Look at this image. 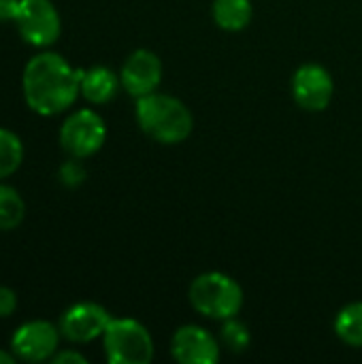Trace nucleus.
<instances>
[{
  "mask_svg": "<svg viewBox=\"0 0 362 364\" xmlns=\"http://www.w3.org/2000/svg\"><path fill=\"white\" fill-rule=\"evenodd\" d=\"M81 75L83 70L73 68L60 53H36L21 75L26 105L43 117L64 113L75 105L81 92Z\"/></svg>",
  "mask_w": 362,
  "mask_h": 364,
  "instance_id": "f257e3e1",
  "label": "nucleus"
},
{
  "mask_svg": "<svg viewBox=\"0 0 362 364\" xmlns=\"http://www.w3.org/2000/svg\"><path fill=\"white\" fill-rule=\"evenodd\" d=\"M137 122L149 139L162 145L183 143L194 128L190 109L179 98L158 92L137 98Z\"/></svg>",
  "mask_w": 362,
  "mask_h": 364,
  "instance_id": "f03ea898",
  "label": "nucleus"
},
{
  "mask_svg": "<svg viewBox=\"0 0 362 364\" xmlns=\"http://www.w3.org/2000/svg\"><path fill=\"white\" fill-rule=\"evenodd\" d=\"M190 305L205 318L211 320H228L235 318L243 307V290L241 286L224 273L209 271L198 275L190 284L188 292Z\"/></svg>",
  "mask_w": 362,
  "mask_h": 364,
  "instance_id": "7ed1b4c3",
  "label": "nucleus"
},
{
  "mask_svg": "<svg viewBox=\"0 0 362 364\" xmlns=\"http://www.w3.org/2000/svg\"><path fill=\"white\" fill-rule=\"evenodd\" d=\"M102 346L111 364H149L154 358L149 331L130 318H113L102 335Z\"/></svg>",
  "mask_w": 362,
  "mask_h": 364,
  "instance_id": "20e7f679",
  "label": "nucleus"
},
{
  "mask_svg": "<svg viewBox=\"0 0 362 364\" xmlns=\"http://www.w3.org/2000/svg\"><path fill=\"white\" fill-rule=\"evenodd\" d=\"M107 141L105 119L92 109H79L70 113L60 128V145L62 149L77 160L90 158Z\"/></svg>",
  "mask_w": 362,
  "mask_h": 364,
  "instance_id": "39448f33",
  "label": "nucleus"
},
{
  "mask_svg": "<svg viewBox=\"0 0 362 364\" xmlns=\"http://www.w3.org/2000/svg\"><path fill=\"white\" fill-rule=\"evenodd\" d=\"M15 26L21 38L34 47H51L62 34V19L51 0H19Z\"/></svg>",
  "mask_w": 362,
  "mask_h": 364,
  "instance_id": "423d86ee",
  "label": "nucleus"
},
{
  "mask_svg": "<svg viewBox=\"0 0 362 364\" xmlns=\"http://www.w3.org/2000/svg\"><path fill=\"white\" fill-rule=\"evenodd\" d=\"M60 326L45 320H32L21 324L11 337V352L21 363L51 360L60 348Z\"/></svg>",
  "mask_w": 362,
  "mask_h": 364,
  "instance_id": "0eeeda50",
  "label": "nucleus"
},
{
  "mask_svg": "<svg viewBox=\"0 0 362 364\" xmlns=\"http://www.w3.org/2000/svg\"><path fill=\"white\" fill-rule=\"evenodd\" d=\"M335 94V83L331 73L320 64H303L292 77V96L297 105L305 111H324Z\"/></svg>",
  "mask_w": 362,
  "mask_h": 364,
  "instance_id": "6e6552de",
  "label": "nucleus"
},
{
  "mask_svg": "<svg viewBox=\"0 0 362 364\" xmlns=\"http://www.w3.org/2000/svg\"><path fill=\"white\" fill-rule=\"evenodd\" d=\"M113 318L98 303H77L60 318V333L70 343H90L105 335Z\"/></svg>",
  "mask_w": 362,
  "mask_h": 364,
  "instance_id": "1a4fd4ad",
  "label": "nucleus"
},
{
  "mask_svg": "<svg viewBox=\"0 0 362 364\" xmlns=\"http://www.w3.org/2000/svg\"><path fill=\"white\" fill-rule=\"evenodd\" d=\"M119 81H122V87L132 98H143L147 94H154L162 81L160 58L149 49L132 51L122 66Z\"/></svg>",
  "mask_w": 362,
  "mask_h": 364,
  "instance_id": "9d476101",
  "label": "nucleus"
},
{
  "mask_svg": "<svg viewBox=\"0 0 362 364\" xmlns=\"http://www.w3.org/2000/svg\"><path fill=\"white\" fill-rule=\"evenodd\" d=\"M171 354L181 364H215L220 360V343L203 326H181L173 335Z\"/></svg>",
  "mask_w": 362,
  "mask_h": 364,
  "instance_id": "9b49d317",
  "label": "nucleus"
},
{
  "mask_svg": "<svg viewBox=\"0 0 362 364\" xmlns=\"http://www.w3.org/2000/svg\"><path fill=\"white\" fill-rule=\"evenodd\" d=\"M119 77L107 66H92L81 75V94L92 105H107L115 98Z\"/></svg>",
  "mask_w": 362,
  "mask_h": 364,
  "instance_id": "f8f14e48",
  "label": "nucleus"
},
{
  "mask_svg": "<svg viewBox=\"0 0 362 364\" xmlns=\"http://www.w3.org/2000/svg\"><path fill=\"white\" fill-rule=\"evenodd\" d=\"M254 9L250 0H213V19L226 32H239L252 21Z\"/></svg>",
  "mask_w": 362,
  "mask_h": 364,
  "instance_id": "ddd939ff",
  "label": "nucleus"
},
{
  "mask_svg": "<svg viewBox=\"0 0 362 364\" xmlns=\"http://www.w3.org/2000/svg\"><path fill=\"white\" fill-rule=\"evenodd\" d=\"M335 335L350 348H362V303H350L337 314Z\"/></svg>",
  "mask_w": 362,
  "mask_h": 364,
  "instance_id": "4468645a",
  "label": "nucleus"
},
{
  "mask_svg": "<svg viewBox=\"0 0 362 364\" xmlns=\"http://www.w3.org/2000/svg\"><path fill=\"white\" fill-rule=\"evenodd\" d=\"M26 218V203L21 194L11 188L0 183V230H15Z\"/></svg>",
  "mask_w": 362,
  "mask_h": 364,
  "instance_id": "2eb2a0df",
  "label": "nucleus"
},
{
  "mask_svg": "<svg viewBox=\"0 0 362 364\" xmlns=\"http://www.w3.org/2000/svg\"><path fill=\"white\" fill-rule=\"evenodd\" d=\"M21 160H23L21 139L11 130L0 128V181L11 177L21 166Z\"/></svg>",
  "mask_w": 362,
  "mask_h": 364,
  "instance_id": "dca6fc26",
  "label": "nucleus"
},
{
  "mask_svg": "<svg viewBox=\"0 0 362 364\" xmlns=\"http://www.w3.org/2000/svg\"><path fill=\"white\" fill-rule=\"evenodd\" d=\"M220 337H222L224 348H226L228 352H233V354L245 352V350L250 348V343H252V335H250L247 326H245L243 322H239L237 316L224 320V326H222Z\"/></svg>",
  "mask_w": 362,
  "mask_h": 364,
  "instance_id": "f3484780",
  "label": "nucleus"
},
{
  "mask_svg": "<svg viewBox=\"0 0 362 364\" xmlns=\"http://www.w3.org/2000/svg\"><path fill=\"white\" fill-rule=\"evenodd\" d=\"M58 177L66 188H77V186H81L85 181V168L77 158H70L68 162H64L60 166Z\"/></svg>",
  "mask_w": 362,
  "mask_h": 364,
  "instance_id": "a211bd4d",
  "label": "nucleus"
},
{
  "mask_svg": "<svg viewBox=\"0 0 362 364\" xmlns=\"http://www.w3.org/2000/svg\"><path fill=\"white\" fill-rule=\"evenodd\" d=\"M15 309H17V294L11 288L0 286V320L11 318Z\"/></svg>",
  "mask_w": 362,
  "mask_h": 364,
  "instance_id": "6ab92c4d",
  "label": "nucleus"
},
{
  "mask_svg": "<svg viewBox=\"0 0 362 364\" xmlns=\"http://www.w3.org/2000/svg\"><path fill=\"white\" fill-rule=\"evenodd\" d=\"M53 364H87V358L81 356L79 352H73V350H64V352H55L53 358H51Z\"/></svg>",
  "mask_w": 362,
  "mask_h": 364,
  "instance_id": "aec40b11",
  "label": "nucleus"
},
{
  "mask_svg": "<svg viewBox=\"0 0 362 364\" xmlns=\"http://www.w3.org/2000/svg\"><path fill=\"white\" fill-rule=\"evenodd\" d=\"M19 9V0H0V21H13Z\"/></svg>",
  "mask_w": 362,
  "mask_h": 364,
  "instance_id": "412c9836",
  "label": "nucleus"
},
{
  "mask_svg": "<svg viewBox=\"0 0 362 364\" xmlns=\"http://www.w3.org/2000/svg\"><path fill=\"white\" fill-rule=\"evenodd\" d=\"M17 360L15 358V354L13 352H4V350H0V364H13Z\"/></svg>",
  "mask_w": 362,
  "mask_h": 364,
  "instance_id": "4be33fe9",
  "label": "nucleus"
}]
</instances>
